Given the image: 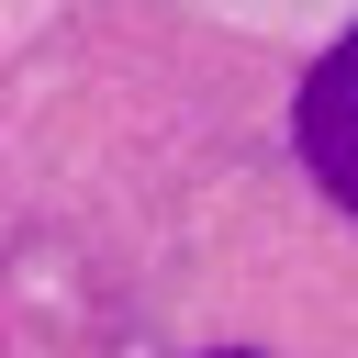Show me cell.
<instances>
[{
    "instance_id": "1",
    "label": "cell",
    "mask_w": 358,
    "mask_h": 358,
    "mask_svg": "<svg viewBox=\"0 0 358 358\" xmlns=\"http://www.w3.org/2000/svg\"><path fill=\"white\" fill-rule=\"evenodd\" d=\"M302 157H313V179L358 213V34L313 67V90H302Z\"/></svg>"
}]
</instances>
